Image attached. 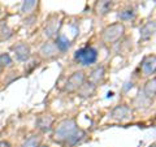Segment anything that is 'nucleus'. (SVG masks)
Segmentation results:
<instances>
[{
    "label": "nucleus",
    "mask_w": 156,
    "mask_h": 147,
    "mask_svg": "<svg viewBox=\"0 0 156 147\" xmlns=\"http://www.w3.org/2000/svg\"><path fill=\"white\" fill-rule=\"evenodd\" d=\"M52 138L55 142L64 143L68 147H73L86 138V133L78 128L74 119H66L56 126Z\"/></svg>",
    "instance_id": "obj_1"
},
{
    "label": "nucleus",
    "mask_w": 156,
    "mask_h": 147,
    "mask_svg": "<svg viewBox=\"0 0 156 147\" xmlns=\"http://www.w3.org/2000/svg\"><path fill=\"white\" fill-rule=\"evenodd\" d=\"M125 33V27L122 23L120 22H116V23H112V25L107 26L103 33H101V38H103V41L105 43H115L117 42L120 38H122Z\"/></svg>",
    "instance_id": "obj_2"
},
{
    "label": "nucleus",
    "mask_w": 156,
    "mask_h": 147,
    "mask_svg": "<svg viewBox=\"0 0 156 147\" xmlns=\"http://www.w3.org/2000/svg\"><path fill=\"white\" fill-rule=\"evenodd\" d=\"M76 61H78L81 65H91L98 60V51L94 47L87 46L85 48H81L74 53Z\"/></svg>",
    "instance_id": "obj_3"
},
{
    "label": "nucleus",
    "mask_w": 156,
    "mask_h": 147,
    "mask_svg": "<svg viewBox=\"0 0 156 147\" xmlns=\"http://www.w3.org/2000/svg\"><path fill=\"white\" fill-rule=\"evenodd\" d=\"M85 82V73L82 70L74 72L73 74L68 78V81L64 85V91L65 92H74L78 91V89L83 85Z\"/></svg>",
    "instance_id": "obj_4"
},
{
    "label": "nucleus",
    "mask_w": 156,
    "mask_h": 147,
    "mask_svg": "<svg viewBox=\"0 0 156 147\" xmlns=\"http://www.w3.org/2000/svg\"><path fill=\"white\" fill-rule=\"evenodd\" d=\"M12 50L18 61H27L30 59V47L26 43H18L12 47Z\"/></svg>",
    "instance_id": "obj_5"
},
{
    "label": "nucleus",
    "mask_w": 156,
    "mask_h": 147,
    "mask_svg": "<svg viewBox=\"0 0 156 147\" xmlns=\"http://www.w3.org/2000/svg\"><path fill=\"white\" fill-rule=\"evenodd\" d=\"M35 125L42 133H47V131H50L52 129L53 117L51 115H41V116H38Z\"/></svg>",
    "instance_id": "obj_6"
},
{
    "label": "nucleus",
    "mask_w": 156,
    "mask_h": 147,
    "mask_svg": "<svg viewBox=\"0 0 156 147\" xmlns=\"http://www.w3.org/2000/svg\"><path fill=\"white\" fill-rule=\"evenodd\" d=\"M140 70L144 76H151L156 72V56L151 55L143 59L142 65H140Z\"/></svg>",
    "instance_id": "obj_7"
},
{
    "label": "nucleus",
    "mask_w": 156,
    "mask_h": 147,
    "mask_svg": "<svg viewBox=\"0 0 156 147\" xmlns=\"http://www.w3.org/2000/svg\"><path fill=\"white\" fill-rule=\"evenodd\" d=\"M116 0H98L95 4V13L98 16H105L107 13L112 11V8L115 5Z\"/></svg>",
    "instance_id": "obj_8"
},
{
    "label": "nucleus",
    "mask_w": 156,
    "mask_h": 147,
    "mask_svg": "<svg viewBox=\"0 0 156 147\" xmlns=\"http://www.w3.org/2000/svg\"><path fill=\"white\" fill-rule=\"evenodd\" d=\"M57 53H58V50H57L56 45L55 43H51V42L44 43V45L41 47V50H39V56L42 59H47V60L48 59L56 57Z\"/></svg>",
    "instance_id": "obj_9"
},
{
    "label": "nucleus",
    "mask_w": 156,
    "mask_h": 147,
    "mask_svg": "<svg viewBox=\"0 0 156 147\" xmlns=\"http://www.w3.org/2000/svg\"><path fill=\"white\" fill-rule=\"evenodd\" d=\"M131 115V111L128 106H124V104H121V106H117L116 108H113V111H112V119H115L117 121H124V120H128L129 117Z\"/></svg>",
    "instance_id": "obj_10"
},
{
    "label": "nucleus",
    "mask_w": 156,
    "mask_h": 147,
    "mask_svg": "<svg viewBox=\"0 0 156 147\" xmlns=\"http://www.w3.org/2000/svg\"><path fill=\"white\" fill-rule=\"evenodd\" d=\"M95 91H96V86L90 81H87V82H83V85L78 89V95L81 98H90L95 94Z\"/></svg>",
    "instance_id": "obj_11"
},
{
    "label": "nucleus",
    "mask_w": 156,
    "mask_h": 147,
    "mask_svg": "<svg viewBox=\"0 0 156 147\" xmlns=\"http://www.w3.org/2000/svg\"><path fill=\"white\" fill-rule=\"evenodd\" d=\"M104 74H105V69H104V66H96L94 70H92L90 73V77H89V81L91 83H94V85L96 86L98 83H100L101 81H103V78H104Z\"/></svg>",
    "instance_id": "obj_12"
},
{
    "label": "nucleus",
    "mask_w": 156,
    "mask_h": 147,
    "mask_svg": "<svg viewBox=\"0 0 156 147\" xmlns=\"http://www.w3.org/2000/svg\"><path fill=\"white\" fill-rule=\"evenodd\" d=\"M58 26H60V22H58V20L56 17H52L50 21L47 22V25H46V29H44L46 35L48 38H52L53 35H56L57 30H58Z\"/></svg>",
    "instance_id": "obj_13"
},
{
    "label": "nucleus",
    "mask_w": 156,
    "mask_h": 147,
    "mask_svg": "<svg viewBox=\"0 0 156 147\" xmlns=\"http://www.w3.org/2000/svg\"><path fill=\"white\" fill-rule=\"evenodd\" d=\"M156 31V25L152 22V21H150L147 22L146 25H143L142 27H140V38L142 39H148L154 35V33Z\"/></svg>",
    "instance_id": "obj_14"
},
{
    "label": "nucleus",
    "mask_w": 156,
    "mask_h": 147,
    "mask_svg": "<svg viewBox=\"0 0 156 147\" xmlns=\"http://www.w3.org/2000/svg\"><path fill=\"white\" fill-rule=\"evenodd\" d=\"M144 94L148 98H154L156 95V78H151L144 85Z\"/></svg>",
    "instance_id": "obj_15"
},
{
    "label": "nucleus",
    "mask_w": 156,
    "mask_h": 147,
    "mask_svg": "<svg viewBox=\"0 0 156 147\" xmlns=\"http://www.w3.org/2000/svg\"><path fill=\"white\" fill-rule=\"evenodd\" d=\"M55 45L57 47V50L60 51V52H65L68 48L70 47V43H69V39H68L64 35H58L56 38V42H55Z\"/></svg>",
    "instance_id": "obj_16"
},
{
    "label": "nucleus",
    "mask_w": 156,
    "mask_h": 147,
    "mask_svg": "<svg viewBox=\"0 0 156 147\" xmlns=\"http://www.w3.org/2000/svg\"><path fill=\"white\" fill-rule=\"evenodd\" d=\"M41 146V137L39 135H30L29 138L21 145V147H39Z\"/></svg>",
    "instance_id": "obj_17"
},
{
    "label": "nucleus",
    "mask_w": 156,
    "mask_h": 147,
    "mask_svg": "<svg viewBox=\"0 0 156 147\" xmlns=\"http://www.w3.org/2000/svg\"><path fill=\"white\" fill-rule=\"evenodd\" d=\"M12 30L9 29V26L7 25L5 22L0 23V42L2 41H7V39H9L12 37Z\"/></svg>",
    "instance_id": "obj_18"
},
{
    "label": "nucleus",
    "mask_w": 156,
    "mask_h": 147,
    "mask_svg": "<svg viewBox=\"0 0 156 147\" xmlns=\"http://www.w3.org/2000/svg\"><path fill=\"white\" fill-rule=\"evenodd\" d=\"M37 3H38V0H25L22 4V8H21V11L23 13H29L30 11H33L34 7L37 5Z\"/></svg>",
    "instance_id": "obj_19"
},
{
    "label": "nucleus",
    "mask_w": 156,
    "mask_h": 147,
    "mask_svg": "<svg viewBox=\"0 0 156 147\" xmlns=\"http://www.w3.org/2000/svg\"><path fill=\"white\" fill-rule=\"evenodd\" d=\"M119 17H120V20H122V21H129V20L134 17V11L131 8H128V9H125V11L120 12Z\"/></svg>",
    "instance_id": "obj_20"
},
{
    "label": "nucleus",
    "mask_w": 156,
    "mask_h": 147,
    "mask_svg": "<svg viewBox=\"0 0 156 147\" xmlns=\"http://www.w3.org/2000/svg\"><path fill=\"white\" fill-rule=\"evenodd\" d=\"M12 65V57L8 53H2L0 55V68H5Z\"/></svg>",
    "instance_id": "obj_21"
},
{
    "label": "nucleus",
    "mask_w": 156,
    "mask_h": 147,
    "mask_svg": "<svg viewBox=\"0 0 156 147\" xmlns=\"http://www.w3.org/2000/svg\"><path fill=\"white\" fill-rule=\"evenodd\" d=\"M0 147H11V143L8 141H0Z\"/></svg>",
    "instance_id": "obj_22"
},
{
    "label": "nucleus",
    "mask_w": 156,
    "mask_h": 147,
    "mask_svg": "<svg viewBox=\"0 0 156 147\" xmlns=\"http://www.w3.org/2000/svg\"><path fill=\"white\" fill-rule=\"evenodd\" d=\"M39 147H50V146H46V145H42V146H39Z\"/></svg>",
    "instance_id": "obj_23"
},
{
    "label": "nucleus",
    "mask_w": 156,
    "mask_h": 147,
    "mask_svg": "<svg viewBox=\"0 0 156 147\" xmlns=\"http://www.w3.org/2000/svg\"><path fill=\"white\" fill-rule=\"evenodd\" d=\"M2 72H3V68H0V74H2Z\"/></svg>",
    "instance_id": "obj_24"
},
{
    "label": "nucleus",
    "mask_w": 156,
    "mask_h": 147,
    "mask_svg": "<svg viewBox=\"0 0 156 147\" xmlns=\"http://www.w3.org/2000/svg\"><path fill=\"white\" fill-rule=\"evenodd\" d=\"M152 147H156V143H155V145H154V146H152Z\"/></svg>",
    "instance_id": "obj_25"
}]
</instances>
